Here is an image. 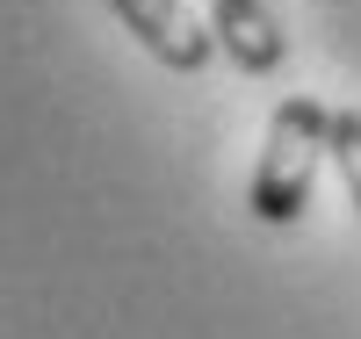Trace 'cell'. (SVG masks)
<instances>
[{"label": "cell", "mask_w": 361, "mask_h": 339, "mask_svg": "<svg viewBox=\"0 0 361 339\" xmlns=\"http://www.w3.org/2000/svg\"><path fill=\"white\" fill-rule=\"evenodd\" d=\"M209 37H217V51L238 73H275L289 58L282 15L267 8V0H209Z\"/></svg>", "instance_id": "3957f363"}, {"label": "cell", "mask_w": 361, "mask_h": 339, "mask_svg": "<svg viewBox=\"0 0 361 339\" xmlns=\"http://www.w3.org/2000/svg\"><path fill=\"white\" fill-rule=\"evenodd\" d=\"M109 8L166 73H202L209 51H217V37L202 29V15L188 8V0H109Z\"/></svg>", "instance_id": "7a4b0ae2"}, {"label": "cell", "mask_w": 361, "mask_h": 339, "mask_svg": "<svg viewBox=\"0 0 361 339\" xmlns=\"http://www.w3.org/2000/svg\"><path fill=\"white\" fill-rule=\"evenodd\" d=\"M325 130H333V109L318 94H289L275 116H267V137H260V166H253V217L260 224H296L311 202V180H318V152Z\"/></svg>", "instance_id": "6da1fadb"}, {"label": "cell", "mask_w": 361, "mask_h": 339, "mask_svg": "<svg viewBox=\"0 0 361 339\" xmlns=\"http://www.w3.org/2000/svg\"><path fill=\"white\" fill-rule=\"evenodd\" d=\"M325 152H333V166L347 180V195L361 209V109H333V130H325Z\"/></svg>", "instance_id": "277c9868"}]
</instances>
